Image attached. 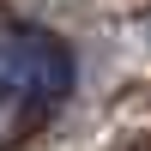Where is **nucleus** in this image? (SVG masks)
Listing matches in <instances>:
<instances>
[{
	"mask_svg": "<svg viewBox=\"0 0 151 151\" xmlns=\"http://www.w3.org/2000/svg\"><path fill=\"white\" fill-rule=\"evenodd\" d=\"M73 85V55L60 36L30 24H0V103H55Z\"/></svg>",
	"mask_w": 151,
	"mask_h": 151,
	"instance_id": "f257e3e1",
	"label": "nucleus"
}]
</instances>
